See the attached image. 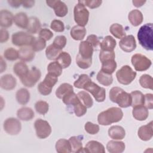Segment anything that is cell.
<instances>
[{
	"label": "cell",
	"instance_id": "obj_42",
	"mask_svg": "<svg viewBox=\"0 0 153 153\" xmlns=\"http://www.w3.org/2000/svg\"><path fill=\"white\" fill-rule=\"evenodd\" d=\"M62 67L57 61L51 62L47 66L48 73L52 74L57 77L61 75L62 73Z\"/></svg>",
	"mask_w": 153,
	"mask_h": 153
},
{
	"label": "cell",
	"instance_id": "obj_53",
	"mask_svg": "<svg viewBox=\"0 0 153 153\" xmlns=\"http://www.w3.org/2000/svg\"><path fill=\"white\" fill-rule=\"evenodd\" d=\"M74 113L77 117H82L87 112V108L80 101L74 106Z\"/></svg>",
	"mask_w": 153,
	"mask_h": 153
},
{
	"label": "cell",
	"instance_id": "obj_19",
	"mask_svg": "<svg viewBox=\"0 0 153 153\" xmlns=\"http://www.w3.org/2000/svg\"><path fill=\"white\" fill-rule=\"evenodd\" d=\"M84 152L89 153H105V149L104 146L100 142L96 140H90L87 142Z\"/></svg>",
	"mask_w": 153,
	"mask_h": 153
},
{
	"label": "cell",
	"instance_id": "obj_9",
	"mask_svg": "<svg viewBox=\"0 0 153 153\" xmlns=\"http://www.w3.org/2000/svg\"><path fill=\"white\" fill-rule=\"evenodd\" d=\"M41 76V72L36 67H32L27 74L23 77L20 78L22 83L27 87H32L39 80Z\"/></svg>",
	"mask_w": 153,
	"mask_h": 153
},
{
	"label": "cell",
	"instance_id": "obj_54",
	"mask_svg": "<svg viewBox=\"0 0 153 153\" xmlns=\"http://www.w3.org/2000/svg\"><path fill=\"white\" fill-rule=\"evenodd\" d=\"M76 63L79 68L85 69L89 68L92 63V59L91 60H85L81 59L78 56L76 57Z\"/></svg>",
	"mask_w": 153,
	"mask_h": 153
},
{
	"label": "cell",
	"instance_id": "obj_44",
	"mask_svg": "<svg viewBox=\"0 0 153 153\" xmlns=\"http://www.w3.org/2000/svg\"><path fill=\"white\" fill-rule=\"evenodd\" d=\"M91 81L90 76L87 74H81L79 76L78 79H76L74 83V85L77 88H84L87 84Z\"/></svg>",
	"mask_w": 153,
	"mask_h": 153
},
{
	"label": "cell",
	"instance_id": "obj_17",
	"mask_svg": "<svg viewBox=\"0 0 153 153\" xmlns=\"http://www.w3.org/2000/svg\"><path fill=\"white\" fill-rule=\"evenodd\" d=\"M139 137L143 141H148L151 139L153 136L152 121L148 124L141 126L137 131Z\"/></svg>",
	"mask_w": 153,
	"mask_h": 153
},
{
	"label": "cell",
	"instance_id": "obj_23",
	"mask_svg": "<svg viewBox=\"0 0 153 153\" xmlns=\"http://www.w3.org/2000/svg\"><path fill=\"white\" fill-rule=\"evenodd\" d=\"M126 145L123 142L110 140L106 145V148L110 153H121L125 150Z\"/></svg>",
	"mask_w": 153,
	"mask_h": 153
},
{
	"label": "cell",
	"instance_id": "obj_21",
	"mask_svg": "<svg viewBox=\"0 0 153 153\" xmlns=\"http://www.w3.org/2000/svg\"><path fill=\"white\" fill-rule=\"evenodd\" d=\"M133 117L138 121L145 120L149 115L148 109L143 105H139L133 107L132 111Z\"/></svg>",
	"mask_w": 153,
	"mask_h": 153
},
{
	"label": "cell",
	"instance_id": "obj_29",
	"mask_svg": "<svg viewBox=\"0 0 153 153\" xmlns=\"http://www.w3.org/2000/svg\"><path fill=\"white\" fill-rule=\"evenodd\" d=\"M14 22L18 27L26 29L29 23V18L26 13H18L14 16Z\"/></svg>",
	"mask_w": 153,
	"mask_h": 153
},
{
	"label": "cell",
	"instance_id": "obj_57",
	"mask_svg": "<svg viewBox=\"0 0 153 153\" xmlns=\"http://www.w3.org/2000/svg\"><path fill=\"white\" fill-rule=\"evenodd\" d=\"M143 106L147 109H152L153 108V94L151 93H147L144 95Z\"/></svg>",
	"mask_w": 153,
	"mask_h": 153
},
{
	"label": "cell",
	"instance_id": "obj_24",
	"mask_svg": "<svg viewBox=\"0 0 153 153\" xmlns=\"http://www.w3.org/2000/svg\"><path fill=\"white\" fill-rule=\"evenodd\" d=\"M128 19L133 26H137L142 23L143 17L142 13L139 10H133L128 13Z\"/></svg>",
	"mask_w": 153,
	"mask_h": 153
},
{
	"label": "cell",
	"instance_id": "obj_59",
	"mask_svg": "<svg viewBox=\"0 0 153 153\" xmlns=\"http://www.w3.org/2000/svg\"><path fill=\"white\" fill-rule=\"evenodd\" d=\"M9 33L5 29H1L0 30V42L1 43L5 42L8 40Z\"/></svg>",
	"mask_w": 153,
	"mask_h": 153
},
{
	"label": "cell",
	"instance_id": "obj_6",
	"mask_svg": "<svg viewBox=\"0 0 153 153\" xmlns=\"http://www.w3.org/2000/svg\"><path fill=\"white\" fill-rule=\"evenodd\" d=\"M58 81V77L48 73L43 81L38 85V90L43 96H47L51 93L52 88Z\"/></svg>",
	"mask_w": 153,
	"mask_h": 153
},
{
	"label": "cell",
	"instance_id": "obj_38",
	"mask_svg": "<svg viewBox=\"0 0 153 153\" xmlns=\"http://www.w3.org/2000/svg\"><path fill=\"white\" fill-rule=\"evenodd\" d=\"M117 63L115 59H111L102 62L101 71L109 74H113L117 68Z\"/></svg>",
	"mask_w": 153,
	"mask_h": 153
},
{
	"label": "cell",
	"instance_id": "obj_2",
	"mask_svg": "<svg viewBox=\"0 0 153 153\" xmlns=\"http://www.w3.org/2000/svg\"><path fill=\"white\" fill-rule=\"evenodd\" d=\"M152 24L146 23L142 26L137 32V39L140 45L146 50H153Z\"/></svg>",
	"mask_w": 153,
	"mask_h": 153
},
{
	"label": "cell",
	"instance_id": "obj_32",
	"mask_svg": "<svg viewBox=\"0 0 153 153\" xmlns=\"http://www.w3.org/2000/svg\"><path fill=\"white\" fill-rule=\"evenodd\" d=\"M56 149L58 153H69L71 152V148L69 140L60 139L56 142Z\"/></svg>",
	"mask_w": 153,
	"mask_h": 153
},
{
	"label": "cell",
	"instance_id": "obj_61",
	"mask_svg": "<svg viewBox=\"0 0 153 153\" xmlns=\"http://www.w3.org/2000/svg\"><path fill=\"white\" fill-rule=\"evenodd\" d=\"M35 4V1H23L22 5L25 8H31Z\"/></svg>",
	"mask_w": 153,
	"mask_h": 153
},
{
	"label": "cell",
	"instance_id": "obj_14",
	"mask_svg": "<svg viewBox=\"0 0 153 153\" xmlns=\"http://www.w3.org/2000/svg\"><path fill=\"white\" fill-rule=\"evenodd\" d=\"M94 48L86 40L81 41L79 45V53L77 54L79 57L85 60H91Z\"/></svg>",
	"mask_w": 153,
	"mask_h": 153
},
{
	"label": "cell",
	"instance_id": "obj_55",
	"mask_svg": "<svg viewBox=\"0 0 153 153\" xmlns=\"http://www.w3.org/2000/svg\"><path fill=\"white\" fill-rule=\"evenodd\" d=\"M53 36V33L48 29L43 28L39 32V37L46 41H49Z\"/></svg>",
	"mask_w": 153,
	"mask_h": 153
},
{
	"label": "cell",
	"instance_id": "obj_62",
	"mask_svg": "<svg viewBox=\"0 0 153 153\" xmlns=\"http://www.w3.org/2000/svg\"><path fill=\"white\" fill-rule=\"evenodd\" d=\"M146 1H138V0H134L132 1V3L134 6L136 7H142L145 3Z\"/></svg>",
	"mask_w": 153,
	"mask_h": 153
},
{
	"label": "cell",
	"instance_id": "obj_41",
	"mask_svg": "<svg viewBox=\"0 0 153 153\" xmlns=\"http://www.w3.org/2000/svg\"><path fill=\"white\" fill-rule=\"evenodd\" d=\"M62 52L61 50L58 49L53 44L48 45L45 50V55L48 60H56Z\"/></svg>",
	"mask_w": 153,
	"mask_h": 153
},
{
	"label": "cell",
	"instance_id": "obj_11",
	"mask_svg": "<svg viewBox=\"0 0 153 153\" xmlns=\"http://www.w3.org/2000/svg\"><path fill=\"white\" fill-rule=\"evenodd\" d=\"M84 89L91 93L97 102H102L105 100L106 91L105 88L99 86L92 81L89 82Z\"/></svg>",
	"mask_w": 153,
	"mask_h": 153
},
{
	"label": "cell",
	"instance_id": "obj_46",
	"mask_svg": "<svg viewBox=\"0 0 153 153\" xmlns=\"http://www.w3.org/2000/svg\"><path fill=\"white\" fill-rule=\"evenodd\" d=\"M30 46L34 51H39L45 48L46 42L40 37H35Z\"/></svg>",
	"mask_w": 153,
	"mask_h": 153
},
{
	"label": "cell",
	"instance_id": "obj_4",
	"mask_svg": "<svg viewBox=\"0 0 153 153\" xmlns=\"http://www.w3.org/2000/svg\"><path fill=\"white\" fill-rule=\"evenodd\" d=\"M116 76L118 81L120 84L128 85L135 79L136 72L134 71L130 66L124 65L117 71Z\"/></svg>",
	"mask_w": 153,
	"mask_h": 153
},
{
	"label": "cell",
	"instance_id": "obj_28",
	"mask_svg": "<svg viewBox=\"0 0 153 153\" xmlns=\"http://www.w3.org/2000/svg\"><path fill=\"white\" fill-rule=\"evenodd\" d=\"M117 45L115 39L111 36H105L100 43V50L106 51H114Z\"/></svg>",
	"mask_w": 153,
	"mask_h": 153
},
{
	"label": "cell",
	"instance_id": "obj_3",
	"mask_svg": "<svg viewBox=\"0 0 153 153\" xmlns=\"http://www.w3.org/2000/svg\"><path fill=\"white\" fill-rule=\"evenodd\" d=\"M109 99L118 105L121 108H127L131 106V97L130 94L118 87H114L109 91Z\"/></svg>",
	"mask_w": 153,
	"mask_h": 153
},
{
	"label": "cell",
	"instance_id": "obj_49",
	"mask_svg": "<svg viewBox=\"0 0 153 153\" xmlns=\"http://www.w3.org/2000/svg\"><path fill=\"white\" fill-rule=\"evenodd\" d=\"M66 38L65 36L59 35L54 38L52 44L58 49L62 50L66 44Z\"/></svg>",
	"mask_w": 153,
	"mask_h": 153
},
{
	"label": "cell",
	"instance_id": "obj_22",
	"mask_svg": "<svg viewBox=\"0 0 153 153\" xmlns=\"http://www.w3.org/2000/svg\"><path fill=\"white\" fill-rule=\"evenodd\" d=\"M109 136L114 140L123 139L126 136V131L124 128L120 126H113L108 130Z\"/></svg>",
	"mask_w": 153,
	"mask_h": 153
},
{
	"label": "cell",
	"instance_id": "obj_18",
	"mask_svg": "<svg viewBox=\"0 0 153 153\" xmlns=\"http://www.w3.org/2000/svg\"><path fill=\"white\" fill-rule=\"evenodd\" d=\"M14 16L7 10H2L0 11V25L2 27L7 28L13 25Z\"/></svg>",
	"mask_w": 153,
	"mask_h": 153
},
{
	"label": "cell",
	"instance_id": "obj_20",
	"mask_svg": "<svg viewBox=\"0 0 153 153\" xmlns=\"http://www.w3.org/2000/svg\"><path fill=\"white\" fill-rule=\"evenodd\" d=\"M18 51L19 58L23 62H30L35 57V51L29 46L22 47Z\"/></svg>",
	"mask_w": 153,
	"mask_h": 153
},
{
	"label": "cell",
	"instance_id": "obj_30",
	"mask_svg": "<svg viewBox=\"0 0 153 153\" xmlns=\"http://www.w3.org/2000/svg\"><path fill=\"white\" fill-rule=\"evenodd\" d=\"M16 98L19 104L25 105L27 104L30 100V93L26 88H22L16 92Z\"/></svg>",
	"mask_w": 153,
	"mask_h": 153
},
{
	"label": "cell",
	"instance_id": "obj_37",
	"mask_svg": "<svg viewBox=\"0 0 153 153\" xmlns=\"http://www.w3.org/2000/svg\"><path fill=\"white\" fill-rule=\"evenodd\" d=\"M72 152H84L81 140L76 136H72L69 139Z\"/></svg>",
	"mask_w": 153,
	"mask_h": 153
},
{
	"label": "cell",
	"instance_id": "obj_47",
	"mask_svg": "<svg viewBox=\"0 0 153 153\" xmlns=\"http://www.w3.org/2000/svg\"><path fill=\"white\" fill-rule=\"evenodd\" d=\"M35 109L38 113L41 115H45L48 111L49 105L45 101L39 100L35 104Z\"/></svg>",
	"mask_w": 153,
	"mask_h": 153
},
{
	"label": "cell",
	"instance_id": "obj_58",
	"mask_svg": "<svg viewBox=\"0 0 153 153\" xmlns=\"http://www.w3.org/2000/svg\"><path fill=\"white\" fill-rule=\"evenodd\" d=\"M86 41L88 42L93 48H96L100 44V41L98 37L93 34L88 35Z\"/></svg>",
	"mask_w": 153,
	"mask_h": 153
},
{
	"label": "cell",
	"instance_id": "obj_45",
	"mask_svg": "<svg viewBox=\"0 0 153 153\" xmlns=\"http://www.w3.org/2000/svg\"><path fill=\"white\" fill-rule=\"evenodd\" d=\"M139 81L140 85L143 88L152 90L153 79L151 75L148 74H143L140 77Z\"/></svg>",
	"mask_w": 153,
	"mask_h": 153
},
{
	"label": "cell",
	"instance_id": "obj_15",
	"mask_svg": "<svg viewBox=\"0 0 153 153\" xmlns=\"http://www.w3.org/2000/svg\"><path fill=\"white\" fill-rule=\"evenodd\" d=\"M120 47L125 52L130 53L136 48V42L134 37L132 35L125 36L121 39L119 42Z\"/></svg>",
	"mask_w": 153,
	"mask_h": 153
},
{
	"label": "cell",
	"instance_id": "obj_43",
	"mask_svg": "<svg viewBox=\"0 0 153 153\" xmlns=\"http://www.w3.org/2000/svg\"><path fill=\"white\" fill-rule=\"evenodd\" d=\"M62 99L63 103L66 105H72L73 106L80 102L77 94H76L74 91L68 93Z\"/></svg>",
	"mask_w": 153,
	"mask_h": 153
},
{
	"label": "cell",
	"instance_id": "obj_16",
	"mask_svg": "<svg viewBox=\"0 0 153 153\" xmlns=\"http://www.w3.org/2000/svg\"><path fill=\"white\" fill-rule=\"evenodd\" d=\"M17 84V80L11 74H5L1 77L0 86L5 90L14 89Z\"/></svg>",
	"mask_w": 153,
	"mask_h": 153
},
{
	"label": "cell",
	"instance_id": "obj_35",
	"mask_svg": "<svg viewBox=\"0 0 153 153\" xmlns=\"http://www.w3.org/2000/svg\"><path fill=\"white\" fill-rule=\"evenodd\" d=\"M130 94L131 97V106L133 108L136 106L143 105L144 95L141 91L139 90H135L131 92Z\"/></svg>",
	"mask_w": 153,
	"mask_h": 153
},
{
	"label": "cell",
	"instance_id": "obj_8",
	"mask_svg": "<svg viewBox=\"0 0 153 153\" xmlns=\"http://www.w3.org/2000/svg\"><path fill=\"white\" fill-rule=\"evenodd\" d=\"M131 63L136 71H145L148 69L152 65L151 60L146 56L137 53L132 56Z\"/></svg>",
	"mask_w": 153,
	"mask_h": 153
},
{
	"label": "cell",
	"instance_id": "obj_25",
	"mask_svg": "<svg viewBox=\"0 0 153 153\" xmlns=\"http://www.w3.org/2000/svg\"><path fill=\"white\" fill-rule=\"evenodd\" d=\"M41 25L39 19L36 17L29 18V23L26 30L30 34H35L40 31Z\"/></svg>",
	"mask_w": 153,
	"mask_h": 153
},
{
	"label": "cell",
	"instance_id": "obj_51",
	"mask_svg": "<svg viewBox=\"0 0 153 153\" xmlns=\"http://www.w3.org/2000/svg\"><path fill=\"white\" fill-rule=\"evenodd\" d=\"M84 128L85 130L90 134H96L100 130L99 125L94 124L90 121H88L85 124Z\"/></svg>",
	"mask_w": 153,
	"mask_h": 153
},
{
	"label": "cell",
	"instance_id": "obj_12",
	"mask_svg": "<svg viewBox=\"0 0 153 153\" xmlns=\"http://www.w3.org/2000/svg\"><path fill=\"white\" fill-rule=\"evenodd\" d=\"M4 129L7 133L10 135L19 134L22 129L20 121L15 118H8L4 123Z\"/></svg>",
	"mask_w": 153,
	"mask_h": 153
},
{
	"label": "cell",
	"instance_id": "obj_7",
	"mask_svg": "<svg viewBox=\"0 0 153 153\" xmlns=\"http://www.w3.org/2000/svg\"><path fill=\"white\" fill-rule=\"evenodd\" d=\"M35 37L27 32H17L12 35V43L18 47L30 46L32 45Z\"/></svg>",
	"mask_w": 153,
	"mask_h": 153
},
{
	"label": "cell",
	"instance_id": "obj_5",
	"mask_svg": "<svg viewBox=\"0 0 153 153\" xmlns=\"http://www.w3.org/2000/svg\"><path fill=\"white\" fill-rule=\"evenodd\" d=\"M74 20L78 25L84 27L88 23L89 19V11L85 6L78 1L74 10Z\"/></svg>",
	"mask_w": 153,
	"mask_h": 153
},
{
	"label": "cell",
	"instance_id": "obj_56",
	"mask_svg": "<svg viewBox=\"0 0 153 153\" xmlns=\"http://www.w3.org/2000/svg\"><path fill=\"white\" fill-rule=\"evenodd\" d=\"M81 3L83 4L85 6L88 7L90 8L94 9L100 7L102 3V1H90V0H85V1H79Z\"/></svg>",
	"mask_w": 153,
	"mask_h": 153
},
{
	"label": "cell",
	"instance_id": "obj_63",
	"mask_svg": "<svg viewBox=\"0 0 153 153\" xmlns=\"http://www.w3.org/2000/svg\"><path fill=\"white\" fill-rule=\"evenodd\" d=\"M7 68V65L2 56H1V73H2L4 71H5Z\"/></svg>",
	"mask_w": 153,
	"mask_h": 153
},
{
	"label": "cell",
	"instance_id": "obj_10",
	"mask_svg": "<svg viewBox=\"0 0 153 153\" xmlns=\"http://www.w3.org/2000/svg\"><path fill=\"white\" fill-rule=\"evenodd\" d=\"M36 134L39 139L48 137L51 133V127L50 124L45 120L41 118L37 119L34 123Z\"/></svg>",
	"mask_w": 153,
	"mask_h": 153
},
{
	"label": "cell",
	"instance_id": "obj_13",
	"mask_svg": "<svg viewBox=\"0 0 153 153\" xmlns=\"http://www.w3.org/2000/svg\"><path fill=\"white\" fill-rule=\"evenodd\" d=\"M46 3L48 6L54 10L55 14L57 17H65L68 13V8L67 5L61 1H46Z\"/></svg>",
	"mask_w": 153,
	"mask_h": 153
},
{
	"label": "cell",
	"instance_id": "obj_60",
	"mask_svg": "<svg viewBox=\"0 0 153 153\" xmlns=\"http://www.w3.org/2000/svg\"><path fill=\"white\" fill-rule=\"evenodd\" d=\"M22 1H19V0H8V3L14 8H18L20 6V5H22Z\"/></svg>",
	"mask_w": 153,
	"mask_h": 153
},
{
	"label": "cell",
	"instance_id": "obj_34",
	"mask_svg": "<svg viewBox=\"0 0 153 153\" xmlns=\"http://www.w3.org/2000/svg\"><path fill=\"white\" fill-rule=\"evenodd\" d=\"M97 81L102 85L105 86H109L112 84L113 82V78L112 74L105 73L101 70L99 71L96 76Z\"/></svg>",
	"mask_w": 153,
	"mask_h": 153
},
{
	"label": "cell",
	"instance_id": "obj_52",
	"mask_svg": "<svg viewBox=\"0 0 153 153\" xmlns=\"http://www.w3.org/2000/svg\"><path fill=\"white\" fill-rule=\"evenodd\" d=\"M50 27L52 30L56 32H62L65 30V26L63 23L59 20H53L51 22Z\"/></svg>",
	"mask_w": 153,
	"mask_h": 153
},
{
	"label": "cell",
	"instance_id": "obj_50",
	"mask_svg": "<svg viewBox=\"0 0 153 153\" xmlns=\"http://www.w3.org/2000/svg\"><path fill=\"white\" fill-rule=\"evenodd\" d=\"M115 54L114 51H106L100 50L99 53V59L100 61L102 62L111 60V59H115Z\"/></svg>",
	"mask_w": 153,
	"mask_h": 153
},
{
	"label": "cell",
	"instance_id": "obj_1",
	"mask_svg": "<svg viewBox=\"0 0 153 153\" xmlns=\"http://www.w3.org/2000/svg\"><path fill=\"white\" fill-rule=\"evenodd\" d=\"M123 117V112L120 108L111 107L101 112L97 116V121L102 126H109L117 123Z\"/></svg>",
	"mask_w": 153,
	"mask_h": 153
},
{
	"label": "cell",
	"instance_id": "obj_40",
	"mask_svg": "<svg viewBox=\"0 0 153 153\" xmlns=\"http://www.w3.org/2000/svg\"><path fill=\"white\" fill-rule=\"evenodd\" d=\"M77 96L82 104L87 108H90L93 105V101L90 95L85 91H81L77 93Z\"/></svg>",
	"mask_w": 153,
	"mask_h": 153
},
{
	"label": "cell",
	"instance_id": "obj_26",
	"mask_svg": "<svg viewBox=\"0 0 153 153\" xmlns=\"http://www.w3.org/2000/svg\"><path fill=\"white\" fill-rule=\"evenodd\" d=\"M17 116L18 118L22 121L31 120L35 116L33 111L29 107H23L18 109L17 112Z\"/></svg>",
	"mask_w": 153,
	"mask_h": 153
},
{
	"label": "cell",
	"instance_id": "obj_31",
	"mask_svg": "<svg viewBox=\"0 0 153 153\" xmlns=\"http://www.w3.org/2000/svg\"><path fill=\"white\" fill-rule=\"evenodd\" d=\"M29 69L27 65L23 61H20L16 63L13 66V71L15 74L20 78L25 76Z\"/></svg>",
	"mask_w": 153,
	"mask_h": 153
},
{
	"label": "cell",
	"instance_id": "obj_36",
	"mask_svg": "<svg viewBox=\"0 0 153 153\" xmlns=\"http://www.w3.org/2000/svg\"><path fill=\"white\" fill-rule=\"evenodd\" d=\"M111 34L118 39H121L126 35L123 26L118 23L112 24L109 28Z\"/></svg>",
	"mask_w": 153,
	"mask_h": 153
},
{
	"label": "cell",
	"instance_id": "obj_48",
	"mask_svg": "<svg viewBox=\"0 0 153 153\" xmlns=\"http://www.w3.org/2000/svg\"><path fill=\"white\" fill-rule=\"evenodd\" d=\"M4 56L8 60L14 61L19 59V51L12 47L8 48L4 51Z\"/></svg>",
	"mask_w": 153,
	"mask_h": 153
},
{
	"label": "cell",
	"instance_id": "obj_33",
	"mask_svg": "<svg viewBox=\"0 0 153 153\" xmlns=\"http://www.w3.org/2000/svg\"><path fill=\"white\" fill-rule=\"evenodd\" d=\"M74 91L72 85L69 83H63L59 85L56 91V96L57 98L62 99L68 93Z\"/></svg>",
	"mask_w": 153,
	"mask_h": 153
},
{
	"label": "cell",
	"instance_id": "obj_39",
	"mask_svg": "<svg viewBox=\"0 0 153 153\" xmlns=\"http://www.w3.org/2000/svg\"><path fill=\"white\" fill-rule=\"evenodd\" d=\"M71 60L70 54L66 51H62L56 59V61L60 65L62 68L69 67L71 63Z\"/></svg>",
	"mask_w": 153,
	"mask_h": 153
},
{
	"label": "cell",
	"instance_id": "obj_27",
	"mask_svg": "<svg viewBox=\"0 0 153 153\" xmlns=\"http://www.w3.org/2000/svg\"><path fill=\"white\" fill-rule=\"evenodd\" d=\"M86 34V29L79 25L74 26L70 31L71 36L76 41L82 40Z\"/></svg>",
	"mask_w": 153,
	"mask_h": 153
}]
</instances>
